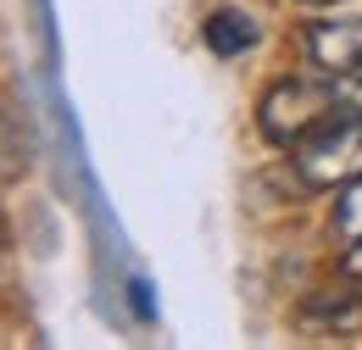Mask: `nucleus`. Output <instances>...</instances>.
<instances>
[{"label": "nucleus", "instance_id": "0eeeda50", "mask_svg": "<svg viewBox=\"0 0 362 350\" xmlns=\"http://www.w3.org/2000/svg\"><path fill=\"white\" fill-rule=\"evenodd\" d=\"M346 272H351V278H362V239H357V251L346 256Z\"/></svg>", "mask_w": 362, "mask_h": 350}, {"label": "nucleus", "instance_id": "f03ea898", "mask_svg": "<svg viewBox=\"0 0 362 350\" xmlns=\"http://www.w3.org/2000/svg\"><path fill=\"white\" fill-rule=\"evenodd\" d=\"M334 78L329 84H307V78H290V84H273L262 95V133L273 145H301L307 133L334 111Z\"/></svg>", "mask_w": 362, "mask_h": 350}, {"label": "nucleus", "instance_id": "f257e3e1", "mask_svg": "<svg viewBox=\"0 0 362 350\" xmlns=\"http://www.w3.org/2000/svg\"><path fill=\"white\" fill-rule=\"evenodd\" d=\"M296 167L313 189H334L362 178V117L357 111H329L301 145H296Z\"/></svg>", "mask_w": 362, "mask_h": 350}, {"label": "nucleus", "instance_id": "423d86ee", "mask_svg": "<svg viewBox=\"0 0 362 350\" xmlns=\"http://www.w3.org/2000/svg\"><path fill=\"white\" fill-rule=\"evenodd\" d=\"M334 100H340L346 111H357V117H362V67H351V73H334Z\"/></svg>", "mask_w": 362, "mask_h": 350}, {"label": "nucleus", "instance_id": "39448f33", "mask_svg": "<svg viewBox=\"0 0 362 350\" xmlns=\"http://www.w3.org/2000/svg\"><path fill=\"white\" fill-rule=\"evenodd\" d=\"M334 222H340L346 239H362V178H351V189H346V200H340Z\"/></svg>", "mask_w": 362, "mask_h": 350}, {"label": "nucleus", "instance_id": "7ed1b4c3", "mask_svg": "<svg viewBox=\"0 0 362 350\" xmlns=\"http://www.w3.org/2000/svg\"><path fill=\"white\" fill-rule=\"evenodd\" d=\"M307 56H313L329 78L362 67V17H346V23H313V28H307Z\"/></svg>", "mask_w": 362, "mask_h": 350}, {"label": "nucleus", "instance_id": "20e7f679", "mask_svg": "<svg viewBox=\"0 0 362 350\" xmlns=\"http://www.w3.org/2000/svg\"><path fill=\"white\" fill-rule=\"evenodd\" d=\"M206 44L218 50V56H240V50H251L257 44V17H245V11H234V6H223V11H212L206 17Z\"/></svg>", "mask_w": 362, "mask_h": 350}, {"label": "nucleus", "instance_id": "6e6552de", "mask_svg": "<svg viewBox=\"0 0 362 350\" xmlns=\"http://www.w3.org/2000/svg\"><path fill=\"white\" fill-rule=\"evenodd\" d=\"M307 6H334V0H307Z\"/></svg>", "mask_w": 362, "mask_h": 350}]
</instances>
